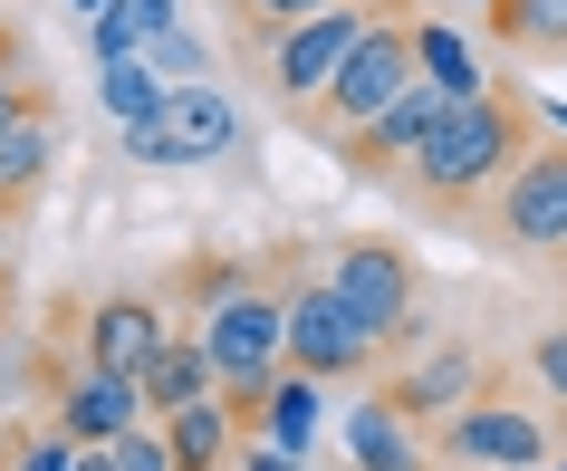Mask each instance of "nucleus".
I'll use <instances>...</instances> for the list:
<instances>
[{"mask_svg": "<svg viewBox=\"0 0 567 471\" xmlns=\"http://www.w3.org/2000/svg\"><path fill=\"white\" fill-rule=\"evenodd\" d=\"M0 222H10V212H0Z\"/></svg>", "mask_w": 567, "mask_h": 471, "instance_id": "nucleus-34", "label": "nucleus"}, {"mask_svg": "<svg viewBox=\"0 0 567 471\" xmlns=\"http://www.w3.org/2000/svg\"><path fill=\"white\" fill-rule=\"evenodd\" d=\"M154 106H164V78H154V59H106V116L135 125V116H154Z\"/></svg>", "mask_w": 567, "mask_h": 471, "instance_id": "nucleus-23", "label": "nucleus"}, {"mask_svg": "<svg viewBox=\"0 0 567 471\" xmlns=\"http://www.w3.org/2000/svg\"><path fill=\"white\" fill-rule=\"evenodd\" d=\"M452 106H462L452 88H433V78H414V88L394 96V106H385L375 125H357V135L337 145V164H347L357 183H375V193H385V183L404 174V164H414V145H423V135H433V125L452 116Z\"/></svg>", "mask_w": 567, "mask_h": 471, "instance_id": "nucleus-12", "label": "nucleus"}, {"mask_svg": "<svg viewBox=\"0 0 567 471\" xmlns=\"http://www.w3.org/2000/svg\"><path fill=\"white\" fill-rule=\"evenodd\" d=\"M10 250H20V222H0V269H10Z\"/></svg>", "mask_w": 567, "mask_h": 471, "instance_id": "nucleus-30", "label": "nucleus"}, {"mask_svg": "<svg viewBox=\"0 0 567 471\" xmlns=\"http://www.w3.org/2000/svg\"><path fill=\"white\" fill-rule=\"evenodd\" d=\"M240 471H299V462H289V452H269V442H260V452H250Z\"/></svg>", "mask_w": 567, "mask_h": 471, "instance_id": "nucleus-29", "label": "nucleus"}, {"mask_svg": "<svg viewBox=\"0 0 567 471\" xmlns=\"http://www.w3.org/2000/svg\"><path fill=\"white\" fill-rule=\"evenodd\" d=\"M240 116L221 88H164V106L154 116L125 125V154L135 164H212V154H231Z\"/></svg>", "mask_w": 567, "mask_h": 471, "instance_id": "nucleus-10", "label": "nucleus"}, {"mask_svg": "<svg viewBox=\"0 0 567 471\" xmlns=\"http://www.w3.org/2000/svg\"><path fill=\"white\" fill-rule=\"evenodd\" d=\"M145 39H154V20L135 0H106V10H96V68L106 59H145Z\"/></svg>", "mask_w": 567, "mask_h": 471, "instance_id": "nucleus-25", "label": "nucleus"}, {"mask_svg": "<svg viewBox=\"0 0 567 471\" xmlns=\"http://www.w3.org/2000/svg\"><path fill=\"white\" fill-rule=\"evenodd\" d=\"M481 385H491V376H481V356H472V347H423V356H394L385 376H375V395H385L404 423H423V433H433L443 413L472 405Z\"/></svg>", "mask_w": 567, "mask_h": 471, "instance_id": "nucleus-13", "label": "nucleus"}, {"mask_svg": "<svg viewBox=\"0 0 567 471\" xmlns=\"http://www.w3.org/2000/svg\"><path fill=\"white\" fill-rule=\"evenodd\" d=\"M78 10H106V0H78Z\"/></svg>", "mask_w": 567, "mask_h": 471, "instance_id": "nucleus-32", "label": "nucleus"}, {"mask_svg": "<svg viewBox=\"0 0 567 471\" xmlns=\"http://www.w3.org/2000/svg\"><path fill=\"white\" fill-rule=\"evenodd\" d=\"M49 174H59V116L39 106V116H20L10 135H0V212L30 222V203L49 193Z\"/></svg>", "mask_w": 567, "mask_h": 471, "instance_id": "nucleus-15", "label": "nucleus"}, {"mask_svg": "<svg viewBox=\"0 0 567 471\" xmlns=\"http://www.w3.org/2000/svg\"><path fill=\"white\" fill-rule=\"evenodd\" d=\"M462 10H491V0H462Z\"/></svg>", "mask_w": 567, "mask_h": 471, "instance_id": "nucleus-33", "label": "nucleus"}, {"mask_svg": "<svg viewBox=\"0 0 567 471\" xmlns=\"http://www.w3.org/2000/svg\"><path fill=\"white\" fill-rule=\"evenodd\" d=\"M481 30L501 39L519 68H567V0H491Z\"/></svg>", "mask_w": 567, "mask_h": 471, "instance_id": "nucleus-16", "label": "nucleus"}, {"mask_svg": "<svg viewBox=\"0 0 567 471\" xmlns=\"http://www.w3.org/2000/svg\"><path fill=\"white\" fill-rule=\"evenodd\" d=\"M347 452H357V471H443L433 442H423V423H404L375 385H365L357 413H347Z\"/></svg>", "mask_w": 567, "mask_h": 471, "instance_id": "nucleus-14", "label": "nucleus"}, {"mask_svg": "<svg viewBox=\"0 0 567 471\" xmlns=\"http://www.w3.org/2000/svg\"><path fill=\"white\" fill-rule=\"evenodd\" d=\"M106 471H174V462H164V433H154V423L116 433V442H106Z\"/></svg>", "mask_w": 567, "mask_h": 471, "instance_id": "nucleus-26", "label": "nucleus"}, {"mask_svg": "<svg viewBox=\"0 0 567 471\" xmlns=\"http://www.w3.org/2000/svg\"><path fill=\"white\" fill-rule=\"evenodd\" d=\"M145 423V395H135V376H106V366H87V356H49V433L78 442V452H106L116 433H135Z\"/></svg>", "mask_w": 567, "mask_h": 471, "instance_id": "nucleus-9", "label": "nucleus"}, {"mask_svg": "<svg viewBox=\"0 0 567 471\" xmlns=\"http://www.w3.org/2000/svg\"><path fill=\"white\" fill-rule=\"evenodd\" d=\"M193 347L212 356L221 413L250 433V405H260V385L279 376V289L260 279V260H250V279H240L231 298H212L203 318H193Z\"/></svg>", "mask_w": 567, "mask_h": 471, "instance_id": "nucleus-3", "label": "nucleus"}, {"mask_svg": "<svg viewBox=\"0 0 567 471\" xmlns=\"http://www.w3.org/2000/svg\"><path fill=\"white\" fill-rule=\"evenodd\" d=\"M10 308H20V298H10V269H0V327H10Z\"/></svg>", "mask_w": 567, "mask_h": 471, "instance_id": "nucleus-31", "label": "nucleus"}, {"mask_svg": "<svg viewBox=\"0 0 567 471\" xmlns=\"http://www.w3.org/2000/svg\"><path fill=\"white\" fill-rule=\"evenodd\" d=\"M318 10H337V0H221V39H231L250 68H260L269 39H279V30H299V20H318Z\"/></svg>", "mask_w": 567, "mask_h": 471, "instance_id": "nucleus-20", "label": "nucleus"}, {"mask_svg": "<svg viewBox=\"0 0 567 471\" xmlns=\"http://www.w3.org/2000/svg\"><path fill=\"white\" fill-rule=\"evenodd\" d=\"M154 433H164V462H174V471H231V442H240V423L221 413V395H203V405L164 413Z\"/></svg>", "mask_w": 567, "mask_h": 471, "instance_id": "nucleus-19", "label": "nucleus"}, {"mask_svg": "<svg viewBox=\"0 0 567 471\" xmlns=\"http://www.w3.org/2000/svg\"><path fill=\"white\" fill-rule=\"evenodd\" d=\"M404 88H414V20H404V0H385V10L365 20V39L347 49V59H337V78L318 88V106L299 116V135H318V145L337 154L347 135H357V125L385 116Z\"/></svg>", "mask_w": 567, "mask_h": 471, "instance_id": "nucleus-2", "label": "nucleus"}, {"mask_svg": "<svg viewBox=\"0 0 567 471\" xmlns=\"http://www.w3.org/2000/svg\"><path fill=\"white\" fill-rule=\"evenodd\" d=\"M279 366L308 376V385H375L394 356L337 308V289L318 279V269H299V279L279 289Z\"/></svg>", "mask_w": 567, "mask_h": 471, "instance_id": "nucleus-4", "label": "nucleus"}, {"mask_svg": "<svg viewBox=\"0 0 567 471\" xmlns=\"http://www.w3.org/2000/svg\"><path fill=\"white\" fill-rule=\"evenodd\" d=\"M462 232L491 240V250H529V260L538 250H567V135H538Z\"/></svg>", "mask_w": 567, "mask_h": 471, "instance_id": "nucleus-6", "label": "nucleus"}, {"mask_svg": "<svg viewBox=\"0 0 567 471\" xmlns=\"http://www.w3.org/2000/svg\"><path fill=\"white\" fill-rule=\"evenodd\" d=\"M375 10H385V0H337V10H318V20H299V30H279V39L260 49L269 106H279L289 125H299L308 106H318V88L337 78V59H347V49L365 39V20H375Z\"/></svg>", "mask_w": 567, "mask_h": 471, "instance_id": "nucleus-8", "label": "nucleus"}, {"mask_svg": "<svg viewBox=\"0 0 567 471\" xmlns=\"http://www.w3.org/2000/svg\"><path fill=\"white\" fill-rule=\"evenodd\" d=\"M164 337H174V308H164L154 289H106V298L78 308V356L106 366V376H145Z\"/></svg>", "mask_w": 567, "mask_h": 471, "instance_id": "nucleus-11", "label": "nucleus"}, {"mask_svg": "<svg viewBox=\"0 0 567 471\" xmlns=\"http://www.w3.org/2000/svg\"><path fill=\"white\" fill-rule=\"evenodd\" d=\"M240 279H250V260H212V250H193V260H183V269H174V279H164L154 298H164V308H183V318H203L212 298H231Z\"/></svg>", "mask_w": 567, "mask_h": 471, "instance_id": "nucleus-21", "label": "nucleus"}, {"mask_svg": "<svg viewBox=\"0 0 567 471\" xmlns=\"http://www.w3.org/2000/svg\"><path fill=\"white\" fill-rule=\"evenodd\" d=\"M414 78H433V88H452V96H472V88H481L472 49H462L443 20H414Z\"/></svg>", "mask_w": 567, "mask_h": 471, "instance_id": "nucleus-22", "label": "nucleus"}, {"mask_svg": "<svg viewBox=\"0 0 567 471\" xmlns=\"http://www.w3.org/2000/svg\"><path fill=\"white\" fill-rule=\"evenodd\" d=\"M423 442H433V462H452V471H538L567 433L548 423V413H529L519 395L481 385L472 405H462V413H443V423H433Z\"/></svg>", "mask_w": 567, "mask_h": 471, "instance_id": "nucleus-7", "label": "nucleus"}, {"mask_svg": "<svg viewBox=\"0 0 567 471\" xmlns=\"http://www.w3.org/2000/svg\"><path fill=\"white\" fill-rule=\"evenodd\" d=\"M529 366H538V385H548V395L567 405V337H538V347H529ZM558 433H567V413H558Z\"/></svg>", "mask_w": 567, "mask_h": 471, "instance_id": "nucleus-27", "label": "nucleus"}, {"mask_svg": "<svg viewBox=\"0 0 567 471\" xmlns=\"http://www.w3.org/2000/svg\"><path fill=\"white\" fill-rule=\"evenodd\" d=\"M0 471H78V442H59L49 423H10V452Z\"/></svg>", "mask_w": 567, "mask_h": 471, "instance_id": "nucleus-24", "label": "nucleus"}, {"mask_svg": "<svg viewBox=\"0 0 567 471\" xmlns=\"http://www.w3.org/2000/svg\"><path fill=\"white\" fill-rule=\"evenodd\" d=\"M318 395H328V385H308V376H289V366H279V376L260 385V405H250V433H260L269 452L308 462V442H318Z\"/></svg>", "mask_w": 567, "mask_h": 471, "instance_id": "nucleus-17", "label": "nucleus"}, {"mask_svg": "<svg viewBox=\"0 0 567 471\" xmlns=\"http://www.w3.org/2000/svg\"><path fill=\"white\" fill-rule=\"evenodd\" d=\"M318 279L337 289V308H347L385 356L423 347V279H414V260H404L394 240H337L328 260H318Z\"/></svg>", "mask_w": 567, "mask_h": 471, "instance_id": "nucleus-5", "label": "nucleus"}, {"mask_svg": "<svg viewBox=\"0 0 567 471\" xmlns=\"http://www.w3.org/2000/svg\"><path fill=\"white\" fill-rule=\"evenodd\" d=\"M0 78H30V39L10 30V20H0Z\"/></svg>", "mask_w": 567, "mask_h": 471, "instance_id": "nucleus-28", "label": "nucleus"}, {"mask_svg": "<svg viewBox=\"0 0 567 471\" xmlns=\"http://www.w3.org/2000/svg\"><path fill=\"white\" fill-rule=\"evenodd\" d=\"M135 395H145V423H164V413H183V405L212 395V356L193 347V327H174V337L154 347V366L135 376Z\"/></svg>", "mask_w": 567, "mask_h": 471, "instance_id": "nucleus-18", "label": "nucleus"}, {"mask_svg": "<svg viewBox=\"0 0 567 471\" xmlns=\"http://www.w3.org/2000/svg\"><path fill=\"white\" fill-rule=\"evenodd\" d=\"M538 135H548V106L519 96V88H501V78H481V88L414 145V164H404L385 193H394V203H414L423 222H452V232H462V222L509 183V164H519Z\"/></svg>", "mask_w": 567, "mask_h": 471, "instance_id": "nucleus-1", "label": "nucleus"}]
</instances>
